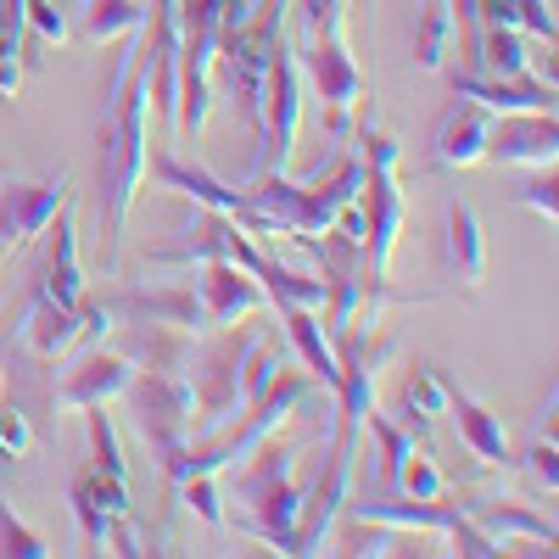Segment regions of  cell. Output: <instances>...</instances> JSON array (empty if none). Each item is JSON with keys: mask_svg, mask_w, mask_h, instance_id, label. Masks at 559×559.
Instances as JSON below:
<instances>
[{"mask_svg": "<svg viewBox=\"0 0 559 559\" xmlns=\"http://www.w3.org/2000/svg\"><path fill=\"white\" fill-rule=\"evenodd\" d=\"M146 118H152V90H146V73H134L107 96V112H102V129H96V174H102V213H107V269L118 263L123 252V236H129V207L140 197V179H146Z\"/></svg>", "mask_w": 559, "mask_h": 559, "instance_id": "6da1fadb", "label": "cell"}, {"mask_svg": "<svg viewBox=\"0 0 559 559\" xmlns=\"http://www.w3.org/2000/svg\"><path fill=\"white\" fill-rule=\"evenodd\" d=\"M292 464H297L292 448L263 437L241 459V476H236V532L280 554H297V515H302V487L292 481Z\"/></svg>", "mask_w": 559, "mask_h": 559, "instance_id": "7a4b0ae2", "label": "cell"}, {"mask_svg": "<svg viewBox=\"0 0 559 559\" xmlns=\"http://www.w3.org/2000/svg\"><path fill=\"white\" fill-rule=\"evenodd\" d=\"M358 157H364V185H358V207H364V286L386 292L392 274V247L403 229V191H397V140L381 134L376 123L358 129Z\"/></svg>", "mask_w": 559, "mask_h": 559, "instance_id": "3957f363", "label": "cell"}, {"mask_svg": "<svg viewBox=\"0 0 559 559\" xmlns=\"http://www.w3.org/2000/svg\"><path fill=\"white\" fill-rule=\"evenodd\" d=\"M129 419L140 442L152 448V459L163 464L179 442H191V426H197V392H191V376H185V364H146L134 369L129 386Z\"/></svg>", "mask_w": 559, "mask_h": 559, "instance_id": "277c9868", "label": "cell"}, {"mask_svg": "<svg viewBox=\"0 0 559 559\" xmlns=\"http://www.w3.org/2000/svg\"><path fill=\"white\" fill-rule=\"evenodd\" d=\"M297 68L313 84V96L324 102V123H331V134L347 146L353 140V107L364 102V68L353 57L347 34H302Z\"/></svg>", "mask_w": 559, "mask_h": 559, "instance_id": "5b68a950", "label": "cell"}, {"mask_svg": "<svg viewBox=\"0 0 559 559\" xmlns=\"http://www.w3.org/2000/svg\"><path fill=\"white\" fill-rule=\"evenodd\" d=\"M229 331V324H224ZM263 336V324H247V331H229L218 342H207L197 358H191V392H197V426L213 431L224 419H236L247 403H241V358L252 353V342Z\"/></svg>", "mask_w": 559, "mask_h": 559, "instance_id": "8992f818", "label": "cell"}, {"mask_svg": "<svg viewBox=\"0 0 559 559\" xmlns=\"http://www.w3.org/2000/svg\"><path fill=\"white\" fill-rule=\"evenodd\" d=\"M96 302L107 308L112 324H168L185 336L207 331L191 280H123V286H107Z\"/></svg>", "mask_w": 559, "mask_h": 559, "instance_id": "52a82bcc", "label": "cell"}, {"mask_svg": "<svg viewBox=\"0 0 559 559\" xmlns=\"http://www.w3.org/2000/svg\"><path fill=\"white\" fill-rule=\"evenodd\" d=\"M358 419H342L336 426V442H331V459H324V476L313 492H302V515H297V554H324V537H331V521L336 509L347 503L353 492V442H358Z\"/></svg>", "mask_w": 559, "mask_h": 559, "instance_id": "ba28073f", "label": "cell"}, {"mask_svg": "<svg viewBox=\"0 0 559 559\" xmlns=\"http://www.w3.org/2000/svg\"><path fill=\"white\" fill-rule=\"evenodd\" d=\"M68 191H73L68 174H57V179H0V252L45 236V224L68 207Z\"/></svg>", "mask_w": 559, "mask_h": 559, "instance_id": "9c48e42d", "label": "cell"}, {"mask_svg": "<svg viewBox=\"0 0 559 559\" xmlns=\"http://www.w3.org/2000/svg\"><path fill=\"white\" fill-rule=\"evenodd\" d=\"M191 286H197V302H202L207 331H224V324L252 319V313L269 308V292L258 286L241 263H229V258H202Z\"/></svg>", "mask_w": 559, "mask_h": 559, "instance_id": "30bf717a", "label": "cell"}, {"mask_svg": "<svg viewBox=\"0 0 559 559\" xmlns=\"http://www.w3.org/2000/svg\"><path fill=\"white\" fill-rule=\"evenodd\" d=\"M554 157H559V123H554V112H492L487 163L554 168Z\"/></svg>", "mask_w": 559, "mask_h": 559, "instance_id": "8fae6325", "label": "cell"}, {"mask_svg": "<svg viewBox=\"0 0 559 559\" xmlns=\"http://www.w3.org/2000/svg\"><path fill=\"white\" fill-rule=\"evenodd\" d=\"M442 414L453 419V431H459V442L471 448L487 471H515V442H509V431H503V414H492L487 403H476L471 392H459L453 381H448V397H442Z\"/></svg>", "mask_w": 559, "mask_h": 559, "instance_id": "7c38bea8", "label": "cell"}, {"mask_svg": "<svg viewBox=\"0 0 559 559\" xmlns=\"http://www.w3.org/2000/svg\"><path fill=\"white\" fill-rule=\"evenodd\" d=\"M129 376H134V358H129V353H112V347H90V353H84V358L68 369V381L51 392V403H57V408H90V403H112V397H123Z\"/></svg>", "mask_w": 559, "mask_h": 559, "instance_id": "4fadbf2b", "label": "cell"}, {"mask_svg": "<svg viewBox=\"0 0 559 559\" xmlns=\"http://www.w3.org/2000/svg\"><path fill=\"white\" fill-rule=\"evenodd\" d=\"M487 129H492V112L453 96V107L437 118V134H431V168H476L487 163Z\"/></svg>", "mask_w": 559, "mask_h": 559, "instance_id": "5bb4252c", "label": "cell"}, {"mask_svg": "<svg viewBox=\"0 0 559 559\" xmlns=\"http://www.w3.org/2000/svg\"><path fill=\"white\" fill-rule=\"evenodd\" d=\"M358 521H381L392 532H448L459 503H442V498H408V492H364L353 503Z\"/></svg>", "mask_w": 559, "mask_h": 559, "instance_id": "9a60e30c", "label": "cell"}, {"mask_svg": "<svg viewBox=\"0 0 559 559\" xmlns=\"http://www.w3.org/2000/svg\"><path fill=\"white\" fill-rule=\"evenodd\" d=\"M453 96L487 112H554V84L543 79H492V73H453Z\"/></svg>", "mask_w": 559, "mask_h": 559, "instance_id": "2e32d148", "label": "cell"}, {"mask_svg": "<svg viewBox=\"0 0 559 559\" xmlns=\"http://www.w3.org/2000/svg\"><path fill=\"white\" fill-rule=\"evenodd\" d=\"M45 229H51V241H45V263H39V274H34V292L51 297V302L79 308V302H84V274H79V236H73L68 207L45 224Z\"/></svg>", "mask_w": 559, "mask_h": 559, "instance_id": "e0dca14e", "label": "cell"}, {"mask_svg": "<svg viewBox=\"0 0 559 559\" xmlns=\"http://www.w3.org/2000/svg\"><path fill=\"white\" fill-rule=\"evenodd\" d=\"M68 503H73V521H79L84 548H102V532H107L112 515H123V509H129V492H123L118 476H107V471H96V464H90L84 476H73Z\"/></svg>", "mask_w": 559, "mask_h": 559, "instance_id": "ac0fdd59", "label": "cell"}, {"mask_svg": "<svg viewBox=\"0 0 559 559\" xmlns=\"http://www.w3.org/2000/svg\"><path fill=\"white\" fill-rule=\"evenodd\" d=\"M464 515H471L492 543H515V537H526V543H548L554 548V521L548 515H537V509H526V503H515V498H471L464 503Z\"/></svg>", "mask_w": 559, "mask_h": 559, "instance_id": "d6986e66", "label": "cell"}, {"mask_svg": "<svg viewBox=\"0 0 559 559\" xmlns=\"http://www.w3.org/2000/svg\"><path fill=\"white\" fill-rule=\"evenodd\" d=\"M274 313H280V324H286V336H292L302 369L324 392H336V347H331V336H324V324H319V308L286 302V308H274Z\"/></svg>", "mask_w": 559, "mask_h": 559, "instance_id": "ffe728a7", "label": "cell"}, {"mask_svg": "<svg viewBox=\"0 0 559 559\" xmlns=\"http://www.w3.org/2000/svg\"><path fill=\"white\" fill-rule=\"evenodd\" d=\"M448 274L464 280V286L487 280V236H481V218L464 202L448 207Z\"/></svg>", "mask_w": 559, "mask_h": 559, "instance_id": "44dd1931", "label": "cell"}, {"mask_svg": "<svg viewBox=\"0 0 559 559\" xmlns=\"http://www.w3.org/2000/svg\"><path fill=\"white\" fill-rule=\"evenodd\" d=\"M146 17H152L146 0H84V7H79V28L90 39H102V45L123 39L129 28H140Z\"/></svg>", "mask_w": 559, "mask_h": 559, "instance_id": "7402d4cb", "label": "cell"}, {"mask_svg": "<svg viewBox=\"0 0 559 559\" xmlns=\"http://www.w3.org/2000/svg\"><path fill=\"white\" fill-rule=\"evenodd\" d=\"M476 73L492 79H532V51H526V34L521 28H481V62ZM548 84V79H543Z\"/></svg>", "mask_w": 559, "mask_h": 559, "instance_id": "603a6c76", "label": "cell"}, {"mask_svg": "<svg viewBox=\"0 0 559 559\" xmlns=\"http://www.w3.org/2000/svg\"><path fill=\"white\" fill-rule=\"evenodd\" d=\"M23 84V0H0V102Z\"/></svg>", "mask_w": 559, "mask_h": 559, "instance_id": "cb8c5ba5", "label": "cell"}, {"mask_svg": "<svg viewBox=\"0 0 559 559\" xmlns=\"http://www.w3.org/2000/svg\"><path fill=\"white\" fill-rule=\"evenodd\" d=\"M442 397H448V376H442V369H414L408 386H403V426L419 437V431H426V414H442Z\"/></svg>", "mask_w": 559, "mask_h": 559, "instance_id": "d4e9b609", "label": "cell"}, {"mask_svg": "<svg viewBox=\"0 0 559 559\" xmlns=\"http://www.w3.org/2000/svg\"><path fill=\"white\" fill-rule=\"evenodd\" d=\"M84 426H90V453H96V471L118 476L123 481V453H118V426H112V414L107 403H90L84 408Z\"/></svg>", "mask_w": 559, "mask_h": 559, "instance_id": "484cf974", "label": "cell"}, {"mask_svg": "<svg viewBox=\"0 0 559 559\" xmlns=\"http://www.w3.org/2000/svg\"><path fill=\"white\" fill-rule=\"evenodd\" d=\"M392 492H408V498H448V476L414 448V453L403 459V471H397V487H392Z\"/></svg>", "mask_w": 559, "mask_h": 559, "instance_id": "4316f807", "label": "cell"}, {"mask_svg": "<svg viewBox=\"0 0 559 559\" xmlns=\"http://www.w3.org/2000/svg\"><path fill=\"white\" fill-rule=\"evenodd\" d=\"M0 554H7V559H45V554H57V548L45 543L34 526H23L12 509H7V498H0Z\"/></svg>", "mask_w": 559, "mask_h": 559, "instance_id": "83f0119b", "label": "cell"}, {"mask_svg": "<svg viewBox=\"0 0 559 559\" xmlns=\"http://www.w3.org/2000/svg\"><path fill=\"white\" fill-rule=\"evenodd\" d=\"M515 202L554 224V218H559V179H554V168H532V174H526V185L515 191Z\"/></svg>", "mask_w": 559, "mask_h": 559, "instance_id": "f1b7e54d", "label": "cell"}, {"mask_svg": "<svg viewBox=\"0 0 559 559\" xmlns=\"http://www.w3.org/2000/svg\"><path fill=\"white\" fill-rule=\"evenodd\" d=\"M0 453H34V426H28V408L23 403H0Z\"/></svg>", "mask_w": 559, "mask_h": 559, "instance_id": "f546056e", "label": "cell"}, {"mask_svg": "<svg viewBox=\"0 0 559 559\" xmlns=\"http://www.w3.org/2000/svg\"><path fill=\"white\" fill-rule=\"evenodd\" d=\"M179 492H185V503L197 509V521L224 526V509H218V476H185V481H179Z\"/></svg>", "mask_w": 559, "mask_h": 559, "instance_id": "4dcf8cb0", "label": "cell"}, {"mask_svg": "<svg viewBox=\"0 0 559 559\" xmlns=\"http://www.w3.org/2000/svg\"><path fill=\"white\" fill-rule=\"evenodd\" d=\"M448 537H453V554H471V559H492V554H503V543H492L471 515H464V509H459V515H453V526H448Z\"/></svg>", "mask_w": 559, "mask_h": 559, "instance_id": "1f68e13d", "label": "cell"}, {"mask_svg": "<svg viewBox=\"0 0 559 559\" xmlns=\"http://www.w3.org/2000/svg\"><path fill=\"white\" fill-rule=\"evenodd\" d=\"M509 12H515V28L521 34H537V39H559V23H554V12H548V0H509Z\"/></svg>", "mask_w": 559, "mask_h": 559, "instance_id": "d6a6232c", "label": "cell"}, {"mask_svg": "<svg viewBox=\"0 0 559 559\" xmlns=\"http://www.w3.org/2000/svg\"><path fill=\"white\" fill-rule=\"evenodd\" d=\"M559 453H554V442H537L532 453H526V464H532V471H537V481H548V492L559 487V464H554Z\"/></svg>", "mask_w": 559, "mask_h": 559, "instance_id": "836d02e7", "label": "cell"}, {"mask_svg": "<svg viewBox=\"0 0 559 559\" xmlns=\"http://www.w3.org/2000/svg\"><path fill=\"white\" fill-rule=\"evenodd\" d=\"M376 17V0H347V28H369Z\"/></svg>", "mask_w": 559, "mask_h": 559, "instance_id": "e575fe53", "label": "cell"}]
</instances>
